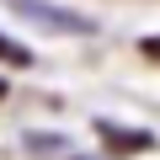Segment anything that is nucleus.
Here are the masks:
<instances>
[{
	"mask_svg": "<svg viewBox=\"0 0 160 160\" xmlns=\"http://www.w3.org/2000/svg\"><path fill=\"white\" fill-rule=\"evenodd\" d=\"M6 6L16 11V16H27V22H38V27H48V32H91V16H75V11H59V6H48V0H6Z\"/></svg>",
	"mask_w": 160,
	"mask_h": 160,
	"instance_id": "nucleus-1",
	"label": "nucleus"
},
{
	"mask_svg": "<svg viewBox=\"0 0 160 160\" xmlns=\"http://www.w3.org/2000/svg\"><path fill=\"white\" fill-rule=\"evenodd\" d=\"M96 139H102L107 149H118V155H144V149L155 144L144 128H118V123H107V118H96Z\"/></svg>",
	"mask_w": 160,
	"mask_h": 160,
	"instance_id": "nucleus-2",
	"label": "nucleus"
},
{
	"mask_svg": "<svg viewBox=\"0 0 160 160\" xmlns=\"http://www.w3.org/2000/svg\"><path fill=\"white\" fill-rule=\"evenodd\" d=\"M0 64H32V53H27L22 43H11L6 32H0Z\"/></svg>",
	"mask_w": 160,
	"mask_h": 160,
	"instance_id": "nucleus-3",
	"label": "nucleus"
},
{
	"mask_svg": "<svg viewBox=\"0 0 160 160\" xmlns=\"http://www.w3.org/2000/svg\"><path fill=\"white\" fill-rule=\"evenodd\" d=\"M139 48H144V59H155V64H160V38H144Z\"/></svg>",
	"mask_w": 160,
	"mask_h": 160,
	"instance_id": "nucleus-4",
	"label": "nucleus"
},
{
	"mask_svg": "<svg viewBox=\"0 0 160 160\" xmlns=\"http://www.w3.org/2000/svg\"><path fill=\"white\" fill-rule=\"evenodd\" d=\"M0 96H6V80H0Z\"/></svg>",
	"mask_w": 160,
	"mask_h": 160,
	"instance_id": "nucleus-5",
	"label": "nucleus"
}]
</instances>
